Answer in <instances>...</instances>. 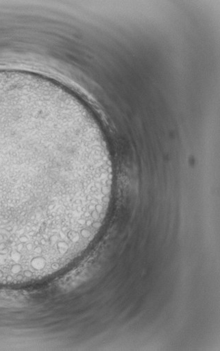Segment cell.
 <instances>
[{"label":"cell","mask_w":220,"mask_h":351,"mask_svg":"<svg viewBox=\"0 0 220 351\" xmlns=\"http://www.w3.org/2000/svg\"><path fill=\"white\" fill-rule=\"evenodd\" d=\"M110 160L66 117L0 92V260L45 253L111 194Z\"/></svg>","instance_id":"6da1fadb"}]
</instances>
